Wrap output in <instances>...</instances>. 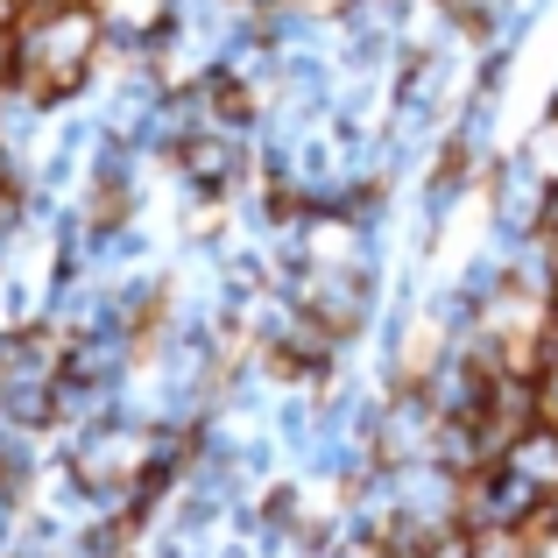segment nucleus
<instances>
[{
    "mask_svg": "<svg viewBox=\"0 0 558 558\" xmlns=\"http://www.w3.org/2000/svg\"><path fill=\"white\" fill-rule=\"evenodd\" d=\"M417 558H474V531H460V523H446V531L424 537Z\"/></svg>",
    "mask_w": 558,
    "mask_h": 558,
    "instance_id": "obj_6",
    "label": "nucleus"
},
{
    "mask_svg": "<svg viewBox=\"0 0 558 558\" xmlns=\"http://www.w3.org/2000/svg\"><path fill=\"white\" fill-rule=\"evenodd\" d=\"M170 163H178V178L191 184V198H233V191L247 184V170H255V149H247V135H227V128H198V135H184L178 149H170Z\"/></svg>",
    "mask_w": 558,
    "mask_h": 558,
    "instance_id": "obj_1",
    "label": "nucleus"
},
{
    "mask_svg": "<svg viewBox=\"0 0 558 558\" xmlns=\"http://www.w3.org/2000/svg\"><path fill=\"white\" fill-rule=\"evenodd\" d=\"M474 558H523V531H481Z\"/></svg>",
    "mask_w": 558,
    "mask_h": 558,
    "instance_id": "obj_7",
    "label": "nucleus"
},
{
    "mask_svg": "<svg viewBox=\"0 0 558 558\" xmlns=\"http://www.w3.org/2000/svg\"><path fill=\"white\" fill-rule=\"evenodd\" d=\"M545 318H558V283H551V298H545Z\"/></svg>",
    "mask_w": 558,
    "mask_h": 558,
    "instance_id": "obj_10",
    "label": "nucleus"
},
{
    "mask_svg": "<svg viewBox=\"0 0 558 558\" xmlns=\"http://www.w3.org/2000/svg\"><path fill=\"white\" fill-rule=\"evenodd\" d=\"M523 558H558V495L531 517V531H523Z\"/></svg>",
    "mask_w": 558,
    "mask_h": 558,
    "instance_id": "obj_5",
    "label": "nucleus"
},
{
    "mask_svg": "<svg viewBox=\"0 0 558 558\" xmlns=\"http://www.w3.org/2000/svg\"><path fill=\"white\" fill-rule=\"evenodd\" d=\"M396 517L417 523V531H446V523H460V481H452L438 460L396 466Z\"/></svg>",
    "mask_w": 558,
    "mask_h": 558,
    "instance_id": "obj_2",
    "label": "nucleus"
},
{
    "mask_svg": "<svg viewBox=\"0 0 558 558\" xmlns=\"http://www.w3.org/2000/svg\"><path fill=\"white\" fill-rule=\"evenodd\" d=\"M531 8H551V0H531Z\"/></svg>",
    "mask_w": 558,
    "mask_h": 558,
    "instance_id": "obj_11",
    "label": "nucleus"
},
{
    "mask_svg": "<svg viewBox=\"0 0 558 558\" xmlns=\"http://www.w3.org/2000/svg\"><path fill=\"white\" fill-rule=\"evenodd\" d=\"M22 14H28V0H0V28H14Z\"/></svg>",
    "mask_w": 558,
    "mask_h": 558,
    "instance_id": "obj_9",
    "label": "nucleus"
},
{
    "mask_svg": "<svg viewBox=\"0 0 558 558\" xmlns=\"http://www.w3.org/2000/svg\"><path fill=\"white\" fill-rule=\"evenodd\" d=\"M537 417L558 424V368H537Z\"/></svg>",
    "mask_w": 558,
    "mask_h": 558,
    "instance_id": "obj_8",
    "label": "nucleus"
},
{
    "mask_svg": "<svg viewBox=\"0 0 558 558\" xmlns=\"http://www.w3.org/2000/svg\"><path fill=\"white\" fill-rule=\"evenodd\" d=\"M432 460L446 466L452 481L488 474V466H495V446H488V432H481V417H438V432H432Z\"/></svg>",
    "mask_w": 558,
    "mask_h": 558,
    "instance_id": "obj_3",
    "label": "nucleus"
},
{
    "mask_svg": "<svg viewBox=\"0 0 558 558\" xmlns=\"http://www.w3.org/2000/svg\"><path fill=\"white\" fill-rule=\"evenodd\" d=\"M502 466H509V474H523L531 488L558 495V424H531V432L502 452Z\"/></svg>",
    "mask_w": 558,
    "mask_h": 558,
    "instance_id": "obj_4",
    "label": "nucleus"
}]
</instances>
